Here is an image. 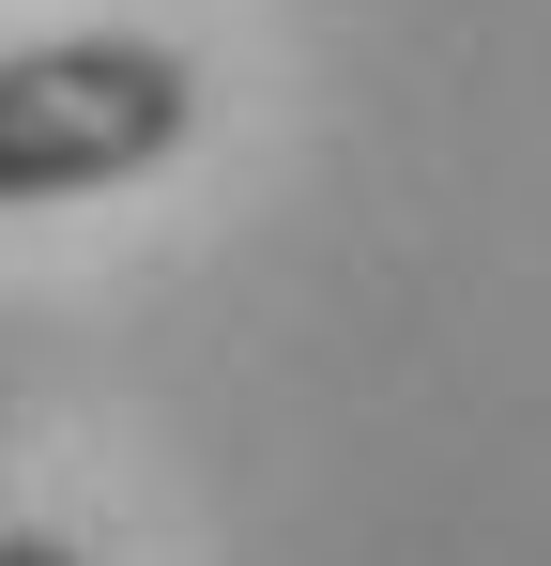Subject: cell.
Returning a JSON list of instances; mask_svg holds the SVG:
<instances>
[{"label": "cell", "instance_id": "obj_1", "mask_svg": "<svg viewBox=\"0 0 551 566\" xmlns=\"http://www.w3.org/2000/svg\"><path fill=\"white\" fill-rule=\"evenodd\" d=\"M199 138V62L154 31H46L0 46V214L107 199Z\"/></svg>", "mask_w": 551, "mask_h": 566}, {"label": "cell", "instance_id": "obj_2", "mask_svg": "<svg viewBox=\"0 0 551 566\" xmlns=\"http://www.w3.org/2000/svg\"><path fill=\"white\" fill-rule=\"evenodd\" d=\"M0 566H92L77 536H46V521H0Z\"/></svg>", "mask_w": 551, "mask_h": 566}]
</instances>
